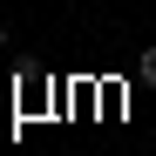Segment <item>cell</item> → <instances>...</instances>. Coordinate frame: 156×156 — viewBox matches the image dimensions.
Returning <instances> with one entry per match:
<instances>
[{"mask_svg":"<svg viewBox=\"0 0 156 156\" xmlns=\"http://www.w3.org/2000/svg\"><path fill=\"white\" fill-rule=\"evenodd\" d=\"M136 82H149V88H156V41H149L143 55H136Z\"/></svg>","mask_w":156,"mask_h":156,"instance_id":"6da1fadb","label":"cell"},{"mask_svg":"<svg viewBox=\"0 0 156 156\" xmlns=\"http://www.w3.org/2000/svg\"><path fill=\"white\" fill-rule=\"evenodd\" d=\"M0 41H7V27H0Z\"/></svg>","mask_w":156,"mask_h":156,"instance_id":"7a4b0ae2","label":"cell"}]
</instances>
